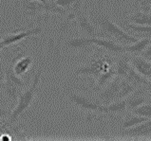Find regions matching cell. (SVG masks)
I'll use <instances>...</instances> for the list:
<instances>
[{"label":"cell","instance_id":"cell-1","mask_svg":"<svg viewBox=\"0 0 151 141\" xmlns=\"http://www.w3.org/2000/svg\"><path fill=\"white\" fill-rule=\"evenodd\" d=\"M92 23L96 26L102 33L103 38H109L121 45H130L137 42L139 38L135 37L121 28L106 14L98 11L90 12L88 15Z\"/></svg>","mask_w":151,"mask_h":141},{"label":"cell","instance_id":"cell-2","mask_svg":"<svg viewBox=\"0 0 151 141\" xmlns=\"http://www.w3.org/2000/svg\"><path fill=\"white\" fill-rule=\"evenodd\" d=\"M41 76H42V67L36 72L35 75H34L32 86L28 89H25V90L20 94L18 100H17L16 106L14 107V109L12 111L10 117L7 118V120L3 123L5 126L15 124L16 121L18 120L19 117L32 105L34 99H35V95L38 90V84L40 83Z\"/></svg>","mask_w":151,"mask_h":141},{"label":"cell","instance_id":"cell-3","mask_svg":"<svg viewBox=\"0 0 151 141\" xmlns=\"http://www.w3.org/2000/svg\"><path fill=\"white\" fill-rule=\"evenodd\" d=\"M24 14L33 16L40 14H54L68 16L70 11L59 7L53 0H48L47 2H40L37 0H25L21 3Z\"/></svg>","mask_w":151,"mask_h":141},{"label":"cell","instance_id":"cell-4","mask_svg":"<svg viewBox=\"0 0 151 141\" xmlns=\"http://www.w3.org/2000/svg\"><path fill=\"white\" fill-rule=\"evenodd\" d=\"M115 62L109 57H100L92 60L91 62L80 66H77L72 70L71 74L74 76H92L98 78L103 72L114 67Z\"/></svg>","mask_w":151,"mask_h":141},{"label":"cell","instance_id":"cell-5","mask_svg":"<svg viewBox=\"0 0 151 141\" xmlns=\"http://www.w3.org/2000/svg\"><path fill=\"white\" fill-rule=\"evenodd\" d=\"M68 100L77 107L79 110L83 111L86 114H88V118L93 114H101L102 106L101 102L99 101L96 97L85 95L83 93L77 92H70L67 95Z\"/></svg>","mask_w":151,"mask_h":141},{"label":"cell","instance_id":"cell-6","mask_svg":"<svg viewBox=\"0 0 151 141\" xmlns=\"http://www.w3.org/2000/svg\"><path fill=\"white\" fill-rule=\"evenodd\" d=\"M75 21L77 24V28L81 33H83L86 37H102L103 35L98 29V28L92 23L89 16L81 11V8L77 9L75 14Z\"/></svg>","mask_w":151,"mask_h":141},{"label":"cell","instance_id":"cell-7","mask_svg":"<svg viewBox=\"0 0 151 141\" xmlns=\"http://www.w3.org/2000/svg\"><path fill=\"white\" fill-rule=\"evenodd\" d=\"M121 79L115 76L110 82L104 88L96 93V99L101 102L103 105H107L117 100V96L120 90Z\"/></svg>","mask_w":151,"mask_h":141},{"label":"cell","instance_id":"cell-8","mask_svg":"<svg viewBox=\"0 0 151 141\" xmlns=\"http://www.w3.org/2000/svg\"><path fill=\"white\" fill-rule=\"evenodd\" d=\"M116 135L121 137H127L132 139L146 138L151 136V119H147L134 127L126 130H119Z\"/></svg>","mask_w":151,"mask_h":141},{"label":"cell","instance_id":"cell-9","mask_svg":"<svg viewBox=\"0 0 151 141\" xmlns=\"http://www.w3.org/2000/svg\"><path fill=\"white\" fill-rule=\"evenodd\" d=\"M95 45L92 42V37H73L62 42L61 48L70 52H84L88 51Z\"/></svg>","mask_w":151,"mask_h":141},{"label":"cell","instance_id":"cell-10","mask_svg":"<svg viewBox=\"0 0 151 141\" xmlns=\"http://www.w3.org/2000/svg\"><path fill=\"white\" fill-rule=\"evenodd\" d=\"M92 42L95 46H100V48L106 50L109 54L113 55L115 57L119 56L121 54L126 53L124 45H121L117 42H115L111 39H109V38L92 37Z\"/></svg>","mask_w":151,"mask_h":141},{"label":"cell","instance_id":"cell-11","mask_svg":"<svg viewBox=\"0 0 151 141\" xmlns=\"http://www.w3.org/2000/svg\"><path fill=\"white\" fill-rule=\"evenodd\" d=\"M127 112H132L133 110L140 107L141 105L145 104V102L149 101V96L145 90V87H139L129 95L127 99Z\"/></svg>","mask_w":151,"mask_h":141},{"label":"cell","instance_id":"cell-12","mask_svg":"<svg viewBox=\"0 0 151 141\" xmlns=\"http://www.w3.org/2000/svg\"><path fill=\"white\" fill-rule=\"evenodd\" d=\"M43 31V28L42 27H36L34 28L29 29V31H19V32H15V33H10L7 34L5 37H3L0 42L2 43V45L5 46H9L11 45L17 44L20 41H22L23 39H26L29 36H33V35H37V34H40Z\"/></svg>","mask_w":151,"mask_h":141},{"label":"cell","instance_id":"cell-13","mask_svg":"<svg viewBox=\"0 0 151 141\" xmlns=\"http://www.w3.org/2000/svg\"><path fill=\"white\" fill-rule=\"evenodd\" d=\"M1 88L5 97L12 102V103L17 102L20 94L26 89L22 86H20L19 84H17L7 79H3L2 83H1Z\"/></svg>","mask_w":151,"mask_h":141},{"label":"cell","instance_id":"cell-14","mask_svg":"<svg viewBox=\"0 0 151 141\" xmlns=\"http://www.w3.org/2000/svg\"><path fill=\"white\" fill-rule=\"evenodd\" d=\"M129 60L131 66L137 72L151 80V62L141 56H134V55H129Z\"/></svg>","mask_w":151,"mask_h":141},{"label":"cell","instance_id":"cell-15","mask_svg":"<svg viewBox=\"0 0 151 141\" xmlns=\"http://www.w3.org/2000/svg\"><path fill=\"white\" fill-rule=\"evenodd\" d=\"M127 112V108L126 100H118L107 105H103L101 110V114L111 115V116L126 115Z\"/></svg>","mask_w":151,"mask_h":141},{"label":"cell","instance_id":"cell-16","mask_svg":"<svg viewBox=\"0 0 151 141\" xmlns=\"http://www.w3.org/2000/svg\"><path fill=\"white\" fill-rule=\"evenodd\" d=\"M117 60L115 61V74L120 79H124L127 76V72L131 67L130 60H129V54L124 53L116 57Z\"/></svg>","mask_w":151,"mask_h":141},{"label":"cell","instance_id":"cell-17","mask_svg":"<svg viewBox=\"0 0 151 141\" xmlns=\"http://www.w3.org/2000/svg\"><path fill=\"white\" fill-rule=\"evenodd\" d=\"M33 63V59L32 56L27 55V56H21L15 59V61L12 63V68H14V73L22 77L24 74L27 73V71L29 69Z\"/></svg>","mask_w":151,"mask_h":141},{"label":"cell","instance_id":"cell-18","mask_svg":"<svg viewBox=\"0 0 151 141\" xmlns=\"http://www.w3.org/2000/svg\"><path fill=\"white\" fill-rule=\"evenodd\" d=\"M151 42L150 39L147 38H141L137 42L130 45H124V51L129 55H134V56H141V54L145 50Z\"/></svg>","mask_w":151,"mask_h":141},{"label":"cell","instance_id":"cell-19","mask_svg":"<svg viewBox=\"0 0 151 141\" xmlns=\"http://www.w3.org/2000/svg\"><path fill=\"white\" fill-rule=\"evenodd\" d=\"M124 26V28L127 29V31H130L132 33L136 34L137 36H139L140 38H147V39L151 40V26H141V25H135L131 23L124 22L122 23Z\"/></svg>","mask_w":151,"mask_h":141},{"label":"cell","instance_id":"cell-20","mask_svg":"<svg viewBox=\"0 0 151 141\" xmlns=\"http://www.w3.org/2000/svg\"><path fill=\"white\" fill-rule=\"evenodd\" d=\"M127 21L135 25L151 26V16L149 12H145L143 11H136L133 14H129L127 17Z\"/></svg>","mask_w":151,"mask_h":141},{"label":"cell","instance_id":"cell-21","mask_svg":"<svg viewBox=\"0 0 151 141\" xmlns=\"http://www.w3.org/2000/svg\"><path fill=\"white\" fill-rule=\"evenodd\" d=\"M124 79L127 80L128 83H130L131 84L135 85L136 87H145V84L149 82V80L145 78L144 76H142L139 72H137L132 66Z\"/></svg>","mask_w":151,"mask_h":141},{"label":"cell","instance_id":"cell-22","mask_svg":"<svg viewBox=\"0 0 151 141\" xmlns=\"http://www.w3.org/2000/svg\"><path fill=\"white\" fill-rule=\"evenodd\" d=\"M147 119L148 118H146L145 117H142V116H139V115L129 112V114H127L126 116H124L122 124L120 126V130H126V129H128V128L134 127L142 122L146 121Z\"/></svg>","mask_w":151,"mask_h":141},{"label":"cell","instance_id":"cell-23","mask_svg":"<svg viewBox=\"0 0 151 141\" xmlns=\"http://www.w3.org/2000/svg\"><path fill=\"white\" fill-rule=\"evenodd\" d=\"M116 76L115 74V67H112L110 69L106 70L98 77L97 78V82H96V85L95 87L93 88V91L94 92H98L100 91L102 88H104L106 85L109 83L110 80L114 78Z\"/></svg>","mask_w":151,"mask_h":141},{"label":"cell","instance_id":"cell-24","mask_svg":"<svg viewBox=\"0 0 151 141\" xmlns=\"http://www.w3.org/2000/svg\"><path fill=\"white\" fill-rule=\"evenodd\" d=\"M137 88L139 87H136L135 85L131 84L130 83H128L127 80H126L124 79H121V83H120V90L118 93V96H117V100H126L127 98L131 95V94L134 92Z\"/></svg>","mask_w":151,"mask_h":141},{"label":"cell","instance_id":"cell-25","mask_svg":"<svg viewBox=\"0 0 151 141\" xmlns=\"http://www.w3.org/2000/svg\"><path fill=\"white\" fill-rule=\"evenodd\" d=\"M131 113L139 115V116H142V117H145L148 119H151V102L149 101L145 102V104L141 105L140 107L133 110Z\"/></svg>","mask_w":151,"mask_h":141},{"label":"cell","instance_id":"cell-26","mask_svg":"<svg viewBox=\"0 0 151 141\" xmlns=\"http://www.w3.org/2000/svg\"><path fill=\"white\" fill-rule=\"evenodd\" d=\"M59 7L65 10L72 11L77 6H81V0H53Z\"/></svg>","mask_w":151,"mask_h":141},{"label":"cell","instance_id":"cell-27","mask_svg":"<svg viewBox=\"0 0 151 141\" xmlns=\"http://www.w3.org/2000/svg\"><path fill=\"white\" fill-rule=\"evenodd\" d=\"M11 113H12V111L9 107L4 105H0V122L10 117Z\"/></svg>","mask_w":151,"mask_h":141},{"label":"cell","instance_id":"cell-28","mask_svg":"<svg viewBox=\"0 0 151 141\" xmlns=\"http://www.w3.org/2000/svg\"><path fill=\"white\" fill-rule=\"evenodd\" d=\"M140 9L145 12L151 11V0H141Z\"/></svg>","mask_w":151,"mask_h":141},{"label":"cell","instance_id":"cell-29","mask_svg":"<svg viewBox=\"0 0 151 141\" xmlns=\"http://www.w3.org/2000/svg\"><path fill=\"white\" fill-rule=\"evenodd\" d=\"M141 57H143L144 59L151 62V42L149 43V45L147 46V48H145V50L141 54Z\"/></svg>","mask_w":151,"mask_h":141},{"label":"cell","instance_id":"cell-30","mask_svg":"<svg viewBox=\"0 0 151 141\" xmlns=\"http://www.w3.org/2000/svg\"><path fill=\"white\" fill-rule=\"evenodd\" d=\"M145 90H146V92H147L149 98H151V80H149V82L145 84Z\"/></svg>","mask_w":151,"mask_h":141},{"label":"cell","instance_id":"cell-31","mask_svg":"<svg viewBox=\"0 0 151 141\" xmlns=\"http://www.w3.org/2000/svg\"><path fill=\"white\" fill-rule=\"evenodd\" d=\"M4 48H5V46H4L2 45V43L0 42V51H1V50H3Z\"/></svg>","mask_w":151,"mask_h":141},{"label":"cell","instance_id":"cell-32","mask_svg":"<svg viewBox=\"0 0 151 141\" xmlns=\"http://www.w3.org/2000/svg\"><path fill=\"white\" fill-rule=\"evenodd\" d=\"M37 1H40V2H47L48 0H37Z\"/></svg>","mask_w":151,"mask_h":141},{"label":"cell","instance_id":"cell-33","mask_svg":"<svg viewBox=\"0 0 151 141\" xmlns=\"http://www.w3.org/2000/svg\"><path fill=\"white\" fill-rule=\"evenodd\" d=\"M149 14H150V16H151V11H149Z\"/></svg>","mask_w":151,"mask_h":141}]
</instances>
